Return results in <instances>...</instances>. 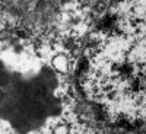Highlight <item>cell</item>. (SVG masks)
I'll return each mask as SVG.
<instances>
[{"label": "cell", "instance_id": "cell-1", "mask_svg": "<svg viewBox=\"0 0 146 134\" xmlns=\"http://www.w3.org/2000/svg\"><path fill=\"white\" fill-rule=\"evenodd\" d=\"M53 66L57 71L60 73H66L67 69H69V60L64 54H58L53 58Z\"/></svg>", "mask_w": 146, "mask_h": 134}]
</instances>
